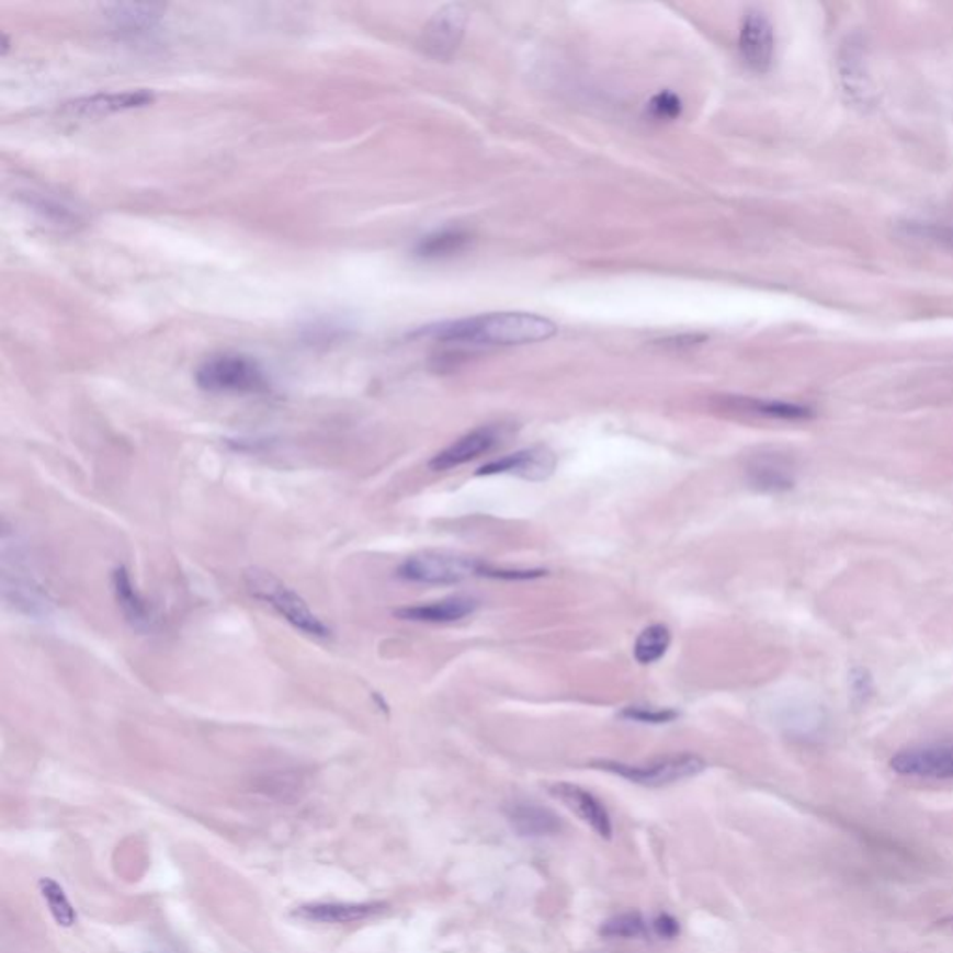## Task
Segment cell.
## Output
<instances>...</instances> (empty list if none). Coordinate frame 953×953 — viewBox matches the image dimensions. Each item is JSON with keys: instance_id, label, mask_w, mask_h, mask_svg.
I'll return each mask as SVG.
<instances>
[{"instance_id": "603a6c76", "label": "cell", "mask_w": 953, "mask_h": 953, "mask_svg": "<svg viewBox=\"0 0 953 953\" xmlns=\"http://www.w3.org/2000/svg\"><path fill=\"white\" fill-rule=\"evenodd\" d=\"M840 66H842V80L848 92H851L855 99L856 95H861V99L866 101L867 84L866 75L861 66V47H856L853 39H849V44L843 47Z\"/></svg>"}, {"instance_id": "d4e9b609", "label": "cell", "mask_w": 953, "mask_h": 953, "mask_svg": "<svg viewBox=\"0 0 953 953\" xmlns=\"http://www.w3.org/2000/svg\"><path fill=\"white\" fill-rule=\"evenodd\" d=\"M910 239L922 240L935 247L953 250V226L942 222H910L907 226Z\"/></svg>"}, {"instance_id": "d6986e66", "label": "cell", "mask_w": 953, "mask_h": 953, "mask_svg": "<svg viewBox=\"0 0 953 953\" xmlns=\"http://www.w3.org/2000/svg\"><path fill=\"white\" fill-rule=\"evenodd\" d=\"M728 407L741 410V412L755 413L769 419H784V421H801L810 419L814 413L808 407L784 402V400L749 399V397H730L726 399Z\"/></svg>"}, {"instance_id": "8fae6325", "label": "cell", "mask_w": 953, "mask_h": 953, "mask_svg": "<svg viewBox=\"0 0 953 953\" xmlns=\"http://www.w3.org/2000/svg\"><path fill=\"white\" fill-rule=\"evenodd\" d=\"M745 475L758 492H787L795 485V464L781 453H760L747 462Z\"/></svg>"}, {"instance_id": "44dd1931", "label": "cell", "mask_w": 953, "mask_h": 953, "mask_svg": "<svg viewBox=\"0 0 953 953\" xmlns=\"http://www.w3.org/2000/svg\"><path fill=\"white\" fill-rule=\"evenodd\" d=\"M671 629L665 624H653L635 639L634 658L637 663L653 665L663 658L671 646Z\"/></svg>"}, {"instance_id": "f1b7e54d", "label": "cell", "mask_w": 953, "mask_h": 953, "mask_svg": "<svg viewBox=\"0 0 953 953\" xmlns=\"http://www.w3.org/2000/svg\"><path fill=\"white\" fill-rule=\"evenodd\" d=\"M146 953H181L179 952L178 946H173V944H168V942H157L154 946L149 948Z\"/></svg>"}, {"instance_id": "4fadbf2b", "label": "cell", "mask_w": 953, "mask_h": 953, "mask_svg": "<svg viewBox=\"0 0 953 953\" xmlns=\"http://www.w3.org/2000/svg\"><path fill=\"white\" fill-rule=\"evenodd\" d=\"M498 442L499 431L496 427H479V429L455 440L450 447L440 451L429 462V468L432 472H450V469L461 468L464 464L492 451L493 445Z\"/></svg>"}, {"instance_id": "9a60e30c", "label": "cell", "mask_w": 953, "mask_h": 953, "mask_svg": "<svg viewBox=\"0 0 953 953\" xmlns=\"http://www.w3.org/2000/svg\"><path fill=\"white\" fill-rule=\"evenodd\" d=\"M477 608H479V602L475 598L450 597L438 600V602L400 608V610L395 611V616L400 621L447 624V622H458L466 616L474 615Z\"/></svg>"}, {"instance_id": "83f0119b", "label": "cell", "mask_w": 953, "mask_h": 953, "mask_svg": "<svg viewBox=\"0 0 953 953\" xmlns=\"http://www.w3.org/2000/svg\"><path fill=\"white\" fill-rule=\"evenodd\" d=\"M650 926H653V931L656 935L661 937V939H667V941L677 939V937L680 935V923H678L677 918L667 915V912L654 918Z\"/></svg>"}, {"instance_id": "4316f807", "label": "cell", "mask_w": 953, "mask_h": 953, "mask_svg": "<svg viewBox=\"0 0 953 953\" xmlns=\"http://www.w3.org/2000/svg\"><path fill=\"white\" fill-rule=\"evenodd\" d=\"M682 99L678 98L677 93L669 92V90L656 93L648 101V105H646L648 116L653 117V120H658V122H672V120L682 116Z\"/></svg>"}, {"instance_id": "7a4b0ae2", "label": "cell", "mask_w": 953, "mask_h": 953, "mask_svg": "<svg viewBox=\"0 0 953 953\" xmlns=\"http://www.w3.org/2000/svg\"><path fill=\"white\" fill-rule=\"evenodd\" d=\"M245 583H247L248 592L256 600L266 603L269 608L276 611L277 615L282 616L283 621H287L291 626L300 629L302 634L319 637V639L330 637L332 634L330 627L320 621L314 611L309 610L306 600L283 581H280L274 574L261 570V568H250L245 572Z\"/></svg>"}, {"instance_id": "7402d4cb", "label": "cell", "mask_w": 953, "mask_h": 953, "mask_svg": "<svg viewBox=\"0 0 953 953\" xmlns=\"http://www.w3.org/2000/svg\"><path fill=\"white\" fill-rule=\"evenodd\" d=\"M39 892H42V898L45 899V904L49 907L50 915L58 926L71 928L77 923V910L73 909V905L66 896L63 886L58 885L55 880H50V877L39 880Z\"/></svg>"}, {"instance_id": "7c38bea8", "label": "cell", "mask_w": 953, "mask_h": 953, "mask_svg": "<svg viewBox=\"0 0 953 953\" xmlns=\"http://www.w3.org/2000/svg\"><path fill=\"white\" fill-rule=\"evenodd\" d=\"M155 101L154 92L149 90H129V92L95 93L90 98L75 99L64 106V112L71 117H103L116 112L144 109Z\"/></svg>"}, {"instance_id": "9c48e42d", "label": "cell", "mask_w": 953, "mask_h": 953, "mask_svg": "<svg viewBox=\"0 0 953 953\" xmlns=\"http://www.w3.org/2000/svg\"><path fill=\"white\" fill-rule=\"evenodd\" d=\"M468 13L461 4H447L434 13L423 31V49L434 58H450L461 45Z\"/></svg>"}, {"instance_id": "ffe728a7", "label": "cell", "mask_w": 953, "mask_h": 953, "mask_svg": "<svg viewBox=\"0 0 953 953\" xmlns=\"http://www.w3.org/2000/svg\"><path fill=\"white\" fill-rule=\"evenodd\" d=\"M469 245V234L461 228H447L424 237L418 245L419 258L443 259L453 258Z\"/></svg>"}, {"instance_id": "30bf717a", "label": "cell", "mask_w": 953, "mask_h": 953, "mask_svg": "<svg viewBox=\"0 0 953 953\" xmlns=\"http://www.w3.org/2000/svg\"><path fill=\"white\" fill-rule=\"evenodd\" d=\"M549 794L554 795L555 799H559L566 808H570L581 821L589 825L598 837L605 840L613 837V821L608 808L589 790L570 782H557L554 786H549Z\"/></svg>"}, {"instance_id": "ac0fdd59", "label": "cell", "mask_w": 953, "mask_h": 953, "mask_svg": "<svg viewBox=\"0 0 953 953\" xmlns=\"http://www.w3.org/2000/svg\"><path fill=\"white\" fill-rule=\"evenodd\" d=\"M105 18L122 34H146L159 25L164 8L157 4H111Z\"/></svg>"}, {"instance_id": "8992f818", "label": "cell", "mask_w": 953, "mask_h": 953, "mask_svg": "<svg viewBox=\"0 0 953 953\" xmlns=\"http://www.w3.org/2000/svg\"><path fill=\"white\" fill-rule=\"evenodd\" d=\"M892 771L901 776L953 781V744L920 745L899 750L890 760Z\"/></svg>"}, {"instance_id": "5bb4252c", "label": "cell", "mask_w": 953, "mask_h": 953, "mask_svg": "<svg viewBox=\"0 0 953 953\" xmlns=\"http://www.w3.org/2000/svg\"><path fill=\"white\" fill-rule=\"evenodd\" d=\"M504 816L520 837H554L563 829V821L554 810L531 801H514L504 806Z\"/></svg>"}, {"instance_id": "5b68a950", "label": "cell", "mask_w": 953, "mask_h": 953, "mask_svg": "<svg viewBox=\"0 0 953 953\" xmlns=\"http://www.w3.org/2000/svg\"><path fill=\"white\" fill-rule=\"evenodd\" d=\"M486 565L466 555L423 552L400 563L397 576L410 583L458 585L474 576H485Z\"/></svg>"}, {"instance_id": "3957f363", "label": "cell", "mask_w": 953, "mask_h": 953, "mask_svg": "<svg viewBox=\"0 0 953 953\" xmlns=\"http://www.w3.org/2000/svg\"><path fill=\"white\" fill-rule=\"evenodd\" d=\"M196 384L209 394L252 395L269 389L263 367L252 358L234 352L207 358L196 370Z\"/></svg>"}, {"instance_id": "ba28073f", "label": "cell", "mask_w": 953, "mask_h": 953, "mask_svg": "<svg viewBox=\"0 0 953 953\" xmlns=\"http://www.w3.org/2000/svg\"><path fill=\"white\" fill-rule=\"evenodd\" d=\"M557 468V456L554 451L544 445H535L530 450L518 451L512 455L503 456L499 461L488 462L483 468L477 469L475 475H517L520 479L530 483H542L549 479Z\"/></svg>"}, {"instance_id": "e0dca14e", "label": "cell", "mask_w": 953, "mask_h": 953, "mask_svg": "<svg viewBox=\"0 0 953 953\" xmlns=\"http://www.w3.org/2000/svg\"><path fill=\"white\" fill-rule=\"evenodd\" d=\"M112 587H114V594H116L120 608L124 611L125 619L136 629H151L155 624L154 608L149 605L146 598L141 597L140 592L136 591L135 583H133L131 574L127 572L125 566H120L112 574Z\"/></svg>"}, {"instance_id": "f546056e", "label": "cell", "mask_w": 953, "mask_h": 953, "mask_svg": "<svg viewBox=\"0 0 953 953\" xmlns=\"http://www.w3.org/2000/svg\"><path fill=\"white\" fill-rule=\"evenodd\" d=\"M933 928L939 929V931H948V933H953V915L952 917H944L941 920H937L933 923Z\"/></svg>"}, {"instance_id": "2e32d148", "label": "cell", "mask_w": 953, "mask_h": 953, "mask_svg": "<svg viewBox=\"0 0 953 953\" xmlns=\"http://www.w3.org/2000/svg\"><path fill=\"white\" fill-rule=\"evenodd\" d=\"M388 905L384 901H367V904H311L302 905L293 912L295 917L315 923H354L378 917Z\"/></svg>"}, {"instance_id": "6da1fadb", "label": "cell", "mask_w": 953, "mask_h": 953, "mask_svg": "<svg viewBox=\"0 0 953 953\" xmlns=\"http://www.w3.org/2000/svg\"><path fill=\"white\" fill-rule=\"evenodd\" d=\"M557 333L552 320L525 311H499L483 314L466 319L450 320L427 330L436 341L472 347H511V344L536 343L554 338Z\"/></svg>"}, {"instance_id": "52a82bcc", "label": "cell", "mask_w": 953, "mask_h": 953, "mask_svg": "<svg viewBox=\"0 0 953 953\" xmlns=\"http://www.w3.org/2000/svg\"><path fill=\"white\" fill-rule=\"evenodd\" d=\"M739 55L747 68L765 73L775 58V31L765 13L752 10L744 19L739 31Z\"/></svg>"}, {"instance_id": "484cf974", "label": "cell", "mask_w": 953, "mask_h": 953, "mask_svg": "<svg viewBox=\"0 0 953 953\" xmlns=\"http://www.w3.org/2000/svg\"><path fill=\"white\" fill-rule=\"evenodd\" d=\"M622 719L635 721L643 725H667L680 717V712L674 707H658V706H635L624 707L621 712Z\"/></svg>"}, {"instance_id": "cb8c5ba5", "label": "cell", "mask_w": 953, "mask_h": 953, "mask_svg": "<svg viewBox=\"0 0 953 953\" xmlns=\"http://www.w3.org/2000/svg\"><path fill=\"white\" fill-rule=\"evenodd\" d=\"M648 928H653V926L646 922L639 912H622V915L610 918L608 922H603L600 933L605 939H626L629 941V939H640V937L648 935Z\"/></svg>"}, {"instance_id": "277c9868", "label": "cell", "mask_w": 953, "mask_h": 953, "mask_svg": "<svg viewBox=\"0 0 953 953\" xmlns=\"http://www.w3.org/2000/svg\"><path fill=\"white\" fill-rule=\"evenodd\" d=\"M592 765L608 771L611 775L621 776V779L646 787L671 786L677 782L701 775L702 771L707 768L706 760L695 752H674V755H665V757L654 758V760L643 763L600 760Z\"/></svg>"}]
</instances>
